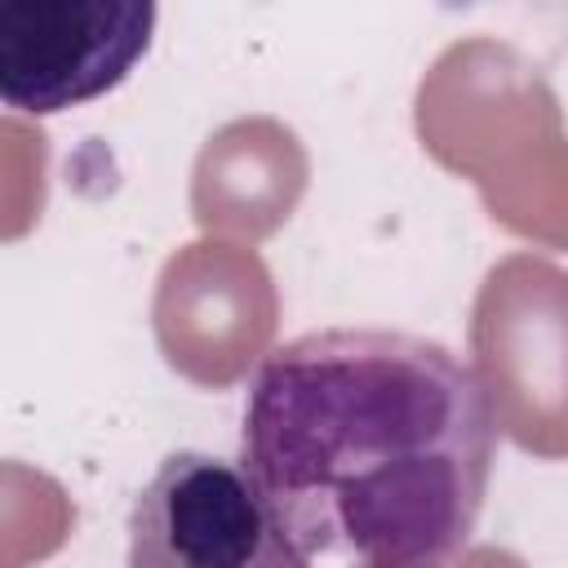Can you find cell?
<instances>
[{"label":"cell","mask_w":568,"mask_h":568,"mask_svg":"<svg viewBox=\"0 0 568 568\" xmlns=\"http://www.w3.org/2000/svg\"><path fill=\"white\" fill-rule=\"evenodd\" d=\"M151 31V0H4L0 98L18 115L93 102L142 62Z\"/></svg>","instance_id":"3957f363"},{"label":"cell","mask_w":568,"mask_h":568,"mask_svg":"<svg viewBox=\"0 0 568 568\" xmlns=\"http://www.w3.org/2000/svg\"><path fill=\"white\" fill-rule=\"evenodd\" d=\"M129 568H311L240 462L178 448L129 510Z\"/></svg>","instance_id":"7a4b0ae2"},{"label":"cell","mask_w":568,"mask_h":568,"mask_svg":"<svg viewBox=\"0 0 568 568\" xmlns=\"http://www.w3.org/2000/svg\"><path fill=\"white\" fill-rule=\"evenodd\" d=\"M493 457L484 377L422 333L315 328L248 382L240 466L297 550L328 568H453Z\"/></svg>","instance_id":"6da1fadb"}]
</instances>
